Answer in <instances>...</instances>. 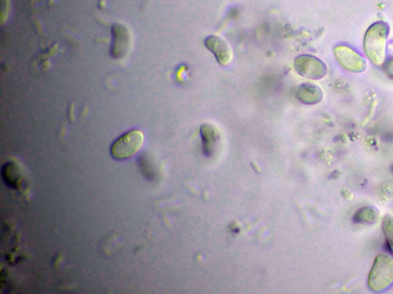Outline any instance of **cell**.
Masks as SVG:
<instances>
[{"label": "cell", "instance_id": "cell-7", "mask_svg": "<svg viewBox=\"0 0 393 294\" xmlns=\"http://www.w3.org/2000/svg\"><path fill=\"white\" fill-rule=\"evenodd\" d=\"M298 100L306 105H314L320 103L323 98L321 88L311 83H303L297 89Z\"/></svg>", "mask_w": 393, "mask_h": 294}, {"label": "cell", "instance_id": "cell-10", "mask_svg": "<svg viewBox=\"0 0 393 294\" xmlns=\"http://www.w3.org/2000/svg\"><path fill=\"white\" fill-rule=\"evenodd\" d=\"M18 169L13 163H9L4 166L3 175L6 183L15 187V185L19 183Z\"/></svg>", "mask_w": 393, "mask_h": 294}, {"label": "cell", "instance_id": "cell-5", "mask_svg": "<svg viewBox=\"0 0 393 294\" xmlns=\"http://www.w3.org/2000/svg\"><path fill=\"white\" fill-rule=\"evenodd\" d=\"M334 55L342 67L353 73H362L367 70V64L365 58L352 47L338 45L334 48Z\"/></svg>", "mask_w": 393, "mask_h": 294}, {"label": "cell", "instance_id": "cell-3", "mask_svg": "<svg viewBox=\"0 0 393 294\" xmlns=\"http://www.w3.org/2000/svg\"><path fill=\"white\" fill-rule=\"evenodd\" d=\"M145 140L139 130L127 132L117 139L111 147V154L116 160H126L139 152Z\"/></svg>", "mask_w": 393, "mask_h": 294}, {"label": "cell", "instance_id": "cell-6", "mask_svg": "<svg viewBox=\"0 0 393 294\" xmlns=\"http://www.w3.org/2000/svg\"><path fill=\"white\" fill-rule=\"evenodd\" d=\"M204 45L222 66L228 65L232 60L233 53L229 45L218 36H209L204 39Z\"/></svg>", "mask_w": 393, "mask_h": 294}, {"label": "cell", "instance_id": "cell-8", "mask_svg": "<svg viewBox=\"0 0 393 294\" xmlns=\"http://www.w3.org/2000/svg\"><path fill=\"white\" fill-rule=\"evenodd\" d=\"M379 218V211L373 207L360 209L353 217V221L360 224L376 223Z\"/></svg>", "mask_w": 393, "mask_h": 294}, {"label": "cell", "instance_id": "cell-1", "mask_svg": "<svg viewBox=\"0 0 393 294\" xmlns=\"http://www.w3.org/2000/svg\"><path fill=\"white\" fill-rule=\"evenodd\" d=\"M389 34V25L382 21L372 24L363 38V48L370 62L381 67L387 61V45Z\"/></svg>", "mask_w": 393, "mask_h": 294}, {"label": "cell", "instance_id": "cell-4", "mask_svg": "<svg viewBox=\"0 0 393 294\" xmlns=\"http://www.w3.org/2000/svg\"><path fill=\"white\" fill-rule=\"evenodd\" d=\"M293 65L297 73L308 80H320L328 74L327 65L313 55H300L295 58Z\"/></svg>", "mask_w": 393, "mask_h": 294}, {"label": "cell", "instance_id": "cell-11", "mask_svg": "<svg viewBox=\"0 0 393 294\" xmlns=\"http://www.w3.org/2000/svg\"><path fill=\"white\" fill-rule=\"evenodd\" d=\"M382 67L387 75L393 80V57L389 58Z\"/></svg>", "mask_w": 393, "mask_h": 294}, {"label": "cell", "instance_id": "cell-9", "mask_svg": "<svg viewBox=\"0 0 393 294\" xmlns=\"http://www.w3.org/2000/svg\"><path fill=\"white\" fill-rule=\"evenodd\" d=\"M382 231L384 233L389 247L393 254V217L385 215L382 221Z\"/></svg>", "mask_w": 393, "mask_h": 294}, {"label": "cell", "instance_id": "cell-2", "mask_svg": "<svg viewBox=\"0 0 393 294\" xmlns=\"http://www.w3.org/2000/svg\"><path fill=\"white\" fill-rule=\"evenodd\" d=\"M393 283V258L386 254L377 256L368 278V286L374 292L388 289Z\"/></svg>", "mask_w": 393, "mask_h": 294}]
</instances>
